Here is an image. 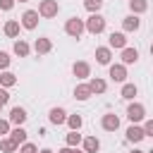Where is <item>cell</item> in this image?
<instances>
[{
	"label": "cell",
	"instance_id": "obj_34",
	"mask_svg": "<svg viewBox=\"0 0 153 153\" xmlns=\"http://www.w3.org/2000/svg\"><path fill=\"white\" fill-rule=\"evenodd\" d=\"M0 134H10V122L7 120H0Z\"/></svg>",
	"mask_w": 153,
	"mask_h": 153
},
{
	"label": "cell",
	"instance_id": "obj_13",
	"mask_svg": "<svg viewBox=\"0 0 153 153\" xmlns=\"http://www.w3.org/2000/svg\"><path fill=\"white\" fill-rule=\"evenodd\" d=\"M139 26H141V19H139L136 14H131V17H124V19H122V29H124V31H136Z\"/></svg>",
	"mask_w": 153,
	"mask_h": 153
},
{
	"label": "cell",
	"instance_id": "obj_10",
	"mask_svg": "<svg viewBox=\"0 0 153 153\" xmlns=\"http://www.w3.org/2000/svg\"><path fill=\"white\" fill-rule=\"evenodd\" d=\"M33 50H36L38 55H45V53H50V50H53V43H50V38H36V43H33Z\"/></svg>",
	"mask_w": 153,
	"mask_h": 153
},
{
	"label": "cell",
	"instance_id": "obj_32",
	"mask_svg": "<svg viewBox=\"0 0 153 153\" xmlns=\"http://www.w3.org/2000/svg\"><path fill=\"white\" fill-rule=\"evenodd\" d=\"M7 67H10V55L0 53V69H7Z\"/></svg>",
	"mask_w": 153,
	"mask_h": 153
},
{
	"label": "cell",
	"instance_id": "obj_25",
	"mask_svg": "<svg viewBox=\"0 0 153 153\" xmlns=\"http://www.w3.org/2000/svg\"><path fill=\"white\" fill-rule=\"evenodd\" d=\"M0 84H2V86H14V84H17V76H14L12 72H2V74H0Z\"/></svg>",
	"mask_w": 153,
	"mask_h": 153
},
{
	"label": "cell",
	"instance_id": "obj_1",
	"mask_svg": "<svg viewBox=\"0 0 153 153\" xmlns=\"http://www.w3.org/2000/svg\"><path fill=\"white\" fill-rule=\"evenodd\" d=\"M84 29L88 31V33H93V36H98V33H103L105 31V19L98 14V12H91V17L86 19V24H84Z\"/></svg>",
	"mask_w": 153,
	"mask_h": 153
},
{
	"label": "cell",
	"instance_id": "obj_16",
	"mask_svg": "<svg viewBox=\"0 0 153 153\" xmlns=\"http://www.w3.org/2000/svg\"><path fill=\"white\" fill-rule=\"evenodd\" d=\"M127 139H129V141H134V143H139V141H141V139H146V136H143V129H141V127L131 124V127L127 129Z\"/></svg>",
	"mask_w": 153,
	"mask_h": 153
},
{
	"label": "cell",
	"instance_id": "obj_30",
	"mask_svg": "<svg viewBox=\"0 0 153 153\" xmlns=\"http://www.w3.org/2000/svg\"><path fill=\"white\" fill-rule=\"evenodd\" d=\"M19 153H38V148H36L33 143H26V141H24L22 148H19Z\"/></svg>",
	"mask_w": 153,
	"mask_h": 153
},
{
	"label": "cell",
	"instance_id": "obj_39",
	"mask_svg": "<svg viewBox=\"0 0 153 153\" xmlns=\"http://www.w3.org/2000/svg\"><path fill=\"white\" fill-rule=\"evenodd\" d=\"M19 2H29V0H19Z\"/></svg>",
	"mask_w": 153,
	"mask_h": 153
},
{
	"label": "cell",
	"instance_id": "obj_21",
	"mask_svg": "<svg viewBox=\"0 0 153 153\" xmlns=\"http://www.w3.org/2000/svg\"><path fill=\"white\" fill-rule=\"evenodd\" d=\"M10 139H12L17 146H22V143L26 141V131H24L22 127H17V129H12V131H10Z\"/></svg>",
	"mask_w": 153,
	"mask_h": 153
},
{
	"label": "cell",
	"instance_id": "obj_5",
	"mask_svg": "<svg viewBox=\"0 0 153 153\" xmlns=\"http://www.w3.org/2000/svg\"><path fill=\"white\" fill-rule=\"evenodd\" d=\"M22 26L29 29V31L36 29V26H38V12H36V10H26V12L22 14Z\"/></svg>",
	"mask_w": 153,
	"mask_h": 153
},
{
	"label": "cell",
	"instance_id": "obj_11",
	"mask_svg": "<svg viewBox=\"0 0 153 153\" xmlns=\"http://www.w3.org/2000/svg\"><path fill=\"white\" fill-rule=\"evenodd\" d=\"M136 60H139L136 48H122V65H134Z\"/></svg>",
	"mask_w": 153,
	"mask_h": 153
},
{
	"label": "cell",
	"instance_id": "obj_3",
	"mask_svg": "<svg viewBox=\"0 0 153 153\" xmlns=\"http://www.w3.org/2000/svg\"><path fill=\"white\" fill-rule=\"evenodd\" d=\"M57 12H60V5H57V0H43V2L38 5V14H41V17H45V19L55 17Z\"/></svg>",
	"mask_w": 153,
	"mask_h": 153
},
{
	"label": "cell",
	"instance_id": "obj_23",
	"mask_svg": "<svg viewBox=\"0 0 153 153\" xmlns=\"http://www.w3.org/2000/svg\"><path fill=\"white\" fill-rule=\"evenodd\" d=\"M17 148H19V146H17V143H14V141H12V139H10V136H7V139H2V141H0V151H2V153H14V151H17Z\"/></svg>",
	"mask_w": 153,
	"mask_h": 153
},
{
	"label": "cell",
	"instance_id": "obj_24",
	"mask_svg": "<svg viewBox=\"0 0 153 153\" xmlns=\"http://www.w3.org/2000/svg\"><path fill=\"white\" fill-rule=\"evenodd\" d=\"M14 53H17L19 57H26V55H29V43H26V41H17V43H14Z\"/></svg>",
	"mask_w": 153,
	"mask_h": 153
},
{
	"label": "cell",
	"instance_id": "obj_12",
	"mask_svg": "<svg viewBox=\"0 0 153 153\" xmlns=\"http://www.w3.org/2000/svg\"><path fill=\"white\" fill-rule=\"evenodd\" d=\"M72 72H74V76H76V79H86V76L91 74V67H88V62H74Z\"/></svg>",
	"mask_w": 153,
	"mask_h": 153
},
{
	"label": "cell",
	"instance_id": "obj_40",
	"mask_svg": "<svg viewBox=\"0 0 153 153\" xmlns=\"http://www.w3.org/2000/svg\"><path fill=\"white\" fill-rule=\"evenodd\" d=\"M0 108H2V105H0Z\"/></svg>",
	"mask_w": 153,
	"mask_h": 153
},
{
	"label": "cell",
	"instance_id": "obj_6",
	"mask_svg": "<svg viewBox=\"0 0 153 153\" xmlns=\"http://www.w3.org/2000/svg\"><path fill=\"white\" fill-rule=\"evenodd\" d=\"M26 117H29V115H26L24 108H12V110H10V122L17 124V127H22V124L26 122Z\"/></svg>",
	"mask_w": 153,
	"mask_h": 153
},
{
	"label": "cell",
	"instance_id": "obj_27",
	"mask_svg": "<svg viewBox=\"0 0 153 153\" xmlns=\"http://www.w3.org/2000/svg\"><path fill=\"white\" fill-rule=\"evenodd\" d=\"M79 143H81V134H79V129H72L67 134V146H79Z\"/></svg>",
	"mask_w": 153,
	"mask_h": 153
},
{
	"label": "cell",
	"instance_id": "obj_35",
	"mask_svg": "<svg viewBox=\"0 0 153 153\" xmlns=\"http://www.w3.org/2000/svg\"><path fill=\"white\" fill-rule=\"evenodd\" d=\"M57 153H81V151H79L76 146H65V148H60Z\"/></svg>",
	"mask_w": 153,
	"mask_h": 153
},
{
	"label": "cell",
	"instance_id": "obj_14",
	"mask_svg": "<svg viewBox=\"0 0 153 153\" xmlns=\"http://www.w3.org/2000/svg\"><path fill=\"white\" fill-rule=\"evenodd\" d=\"M110 57H112V53H110V48H96V60H98V65H110Z\"/></svg>",
	"mask_w": 153,
	"mask_h": 153
},
{
	"label": "cell",
	"instance_id": "obj_15",
	"mask_svg": "<svg viewBox=\"0 0 153 153\" xmlns=\"http://www.w3.org/2000/svg\"><path fill=\"white\" fill-rule=\"evenodd\" d=\"M48 117H50V122H53V124H65V120H67V112H65L62 108H53Z\"/></svg>",
	"mask_w": 153,
	"mask_h": 153
},
{
	"label": "cell",
	"instance_id": "obj_22",
	"mask_svg": "<svg viewBox=\"0 0 153 153\" xmlns=\"http://www.w3.org/2000/svg\"><path fill=\"white\" fill-rule=\"evenodd\" d=\"M5 36H10V38H14V36H19V22H14V19H10V22L5 24Z\"/></svg>",
	"mask_w": 153,
	"mask_h": 153
},
{
	"label": "cell",
	"instance_id": "obj_31",
	"mask_svg": "<svg viewBox=\"0 0 153 153\" xmlns=\"http://www.w3.org/2000/svg\"><path fill=\"white\" fill-rule=\"evenodd\" d=\"M141 129H143V136H153V120H148Z\"/></svg>",
	"mask_w": 153,
	"mask_h": 153
},
{
	"label": "cell",
	"instance_id": "obj_38",
	"mask_svg": "<svg viewBox=\"0 0 153 153\" xmlns=\"http://www.w3.org/2000/svg\"><path fill=\"white\" fill-rule=\"evenodd\" d=\"M131 153H143V151H131Z\"/></svg>",
	"mask_w": 153,
	"mask_h": 153
},
{
	"label": "cell",
	"instance_id": "obj_4",
	"mask_svg": "<svg viewBox=\"0 0 153 153\" xmlns=\"http://www.w3.org/2000/svg\"><path fill=\"white\" fill-rule=\"evenodd\" d=\"M127 117L131 120V124H136V122H141V120L146 117V108H143L141 103H131V105L127 108Z\"/></svg>",
	"mask_w": 153,
	"mask_h": 153
},
{
	"label": "cell",
	"instance_id": "obj_28",
	"mask_svg": "<svg viewBox=\"0 0 153 153\" xmlns=\"http://www.w3.org/2000/svg\"><path fill=\"white\" fill-rule=\"evenodd\" d=\"M65 122L69 124V129H81V117H79V115H67Z\"/></svg>",
	"mask_w": 153,
	"mask_h": 153
},
{
	"label": "cell",
	"instance_id": "obj_9",
	"mask_svg": "<svg viewBox=\"0 0 153 153\" xmlns=\"http://www.w3.org/2000/svg\"><path fill=\"white\" fill-rule=\"evenodd\" d=\"M110 48H127V36L122 31H112L110 33Z\"/></svg>",
	"mask_w": 153,
	"mask_h": 153
},
{
	"label": "cell",
	"instance_id": "obj_33",
	"mask_svg": "<svg viewBox=\"0 0 153 153\" xmlns=\"http://www.w3.org/2000/svg\"><path fill=\"white\" fill-rule=\"evenodd\" d=\"M12 7H14V0H0V10L7 12V10H12Z\"/></svg>",
	"mask_w": 153,
	"mask_h": 153
},
{
	"label": "cell",
	"instance_id": "obj_26",
	"mask_svg": "<svg viewBox=\"0 0 153 153\" xmlns=\"http://www.w3.org/2000/svg\"><path fill=\"white\" fill-rule=\"evenodd\" d=\"M136 93H139V91H136V86H134V84H124V86H122V98L131 100Z\"/></svg>",
	"mask_w": 153,
	"mask_h": 153
},
{
	"label": "cell",
	"instance_id": "obj_37",
	"mask_svg": "<svg viewBox=\"0 0 153 153\" xmlns=\"http://www.w3.org/2000/svg\"><path fill=\"white\" fill-rule=\"evenodd\" d=\"M38 153H53V151H50V148H43V151H38Z\"/></svg>",
	"mask_w": 153,
	"mask_h": 153
},
{
	"label": "cell",
	"instance_id": "obj_18",
	"mask_svg": "<svg viewBox=\"0 0 153 153\" xmlns=\"http://www.w3.org/2000/svg\"><path fill=\"white\" fill-rule=\"evenodd\" d=\"M93 93H91V88H88V84H79L76 88H74V98H79V100H86V98H91Z\"/></svg>",
	"mask_w": 153,
	"mask_h": 153
},
{
	"label": "cell",
	"instance_id": "obj_17",
	"mask_svg": "<svg viewBox=\"0 0 153 153\" xmlns=\"http://www.w3.org/2000/svg\"><path fill=\"white\" fill-rule=\"evenodd\" d=\"M98 148H100V141L96 136H86L84 139V153H98Z\"/></svg>",
	"mask_w": 153,
	"mask_h": 153
},
{
	"label": "cell",
	"instance_id": "obj_29",
	"mask_svg": "<svg viewBox=\"0 0 153 153\" xmlns=\"http://www.w3.org/2000/svg\"><path fill=\"white\" fill-rule=\"evenodd\" d=\"M84 7H86L88 12H98V10L103 7V0H84Z\"/></svg>",
	"mask_w": 153,
	"mask_h": 153
},
{
	"label": "cell",
	"instance_id": "obj_8",
	"mask_svg": "<svg viewBox=\"0 0 153 153\" xmlns=\"http://www.w3.org/2000/svg\"><path fill=\"white\" fill-rule=\"evenodd\" d=\"M110 79L112 81H124L127 79V67L124 65H110Z\"/></svg>",
	"mask_w": 153,
	"mask_h": 153
},
{
	"label": "cell",
	"instance_id": "obj_7",
	"mask_svg": "<svg viewBox=\"0 0 153 153\" xmlns=\"http://www.w3.org/2000/svg\"><path fill=\"white\" fill-rule=\"evenodd\" d=\"M100 124H103L105 131H117L120 129V117L117 115H103V122Z\"/></svg>",
	"mask_w": 153,
	"mask_h": 153
},
{
	"label": "cell",
	"instance_id": "obj_2",
	"mask_svg": "<svg viewBox=\"0 0 153 153\" xmlns=\"http://www.w3.org/2000/svg\"><path fill=\"white\" fill-rule=\"evenodd\" d=\"M65 31H67V36L79 38V36L84 33V22H81L79 17H69V19H67V24H65Z\"/></svg>",
	"mask_w": 153,
	"mask_h": 153
},
{
	"label": "cell",
	"instance_id": "obj_36",
	"mask_svg": "<svg viewBox=\"0 0 153 153\" xmlns=\"http://www.w3.org/2000/svg\"><path fill=\"white\" fill-rule=\"evenodd\" d=\"M7 100H10V93H7L5 88H0V105H5Z\"/></svg>",
	"mask_w": 153,
	"mask_h": 153
},
{
	"label": "cell",
	"instance_id": "obj_19",
	"mask_svg": "<svg viewBox=\"0 0 153 153\" xmlns=\"http://www.w3.org/2000/svg\"><path fill=\"white\" fill-rule=\"evenodd\" d=\"M129 10L134 14H141V12L148 10V0H129Z\"/></svg>",
	"mask_w": 153,
	"mask_h": 153
},
{
	"label": "cell",
	"instance_id": "obj_20",
	"mask_svg": "<svg viewBox=\"0 0 153 153\" xmlns=\"http://www.w3.org/2000/svg\"><path fill=\"white\" fill-rule=\"evenodd\" d=\"M88 88H91V93H105V81L98 79V76H93L88 81Z\"/></svg>",
	"mask_w": 153,
	"mask_h": 153
}]
</instances>
